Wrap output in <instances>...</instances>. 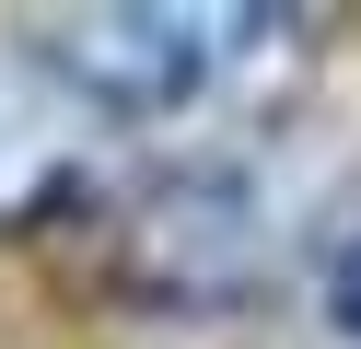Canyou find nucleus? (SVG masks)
Segmentation results:
<instances>
[{
  "label": "nucleus",
  "instance_id": "obj_1",
  "mask_svg": "<svg viewBox=\"0 0 361 349\" xmlns=\"http://www.w3.org/2000/svg\"><path fill=\"white\" fill-rule=\"evenodd\" d=\"M257 35H280V12H59L35 23V70L94 116H175L233 82Z\"/></svg>",
  "mask_w": 361,
  "mask_h": 349
},
{
  "label": "nucleus",
  "instance_id": "obj_2",
  "mask_svg": "<svg viewBox=\"0 0 361 349\" xmlns=\"http://www.w3.org/2000/svg\"><path fill=\"white\" fill-rule=\"evenodd\" d=\"M105 116L82 93H59L35 70V47H0V233L47 221L59 198L82 186V152H94Z\"/></svg>",
  "mask_w": 361,
  "mask_h": 349
},
{
  "label": "nucleus",
  "instance_id": "obj_3",
  "mask_svg": "<svg viewBox=\"0 0 361 349\" xmlns=\"http://www.w3.org/2000/svg\"><path fill=\"white\" fill-rule=\"evenodd\" d=\"M326 302H338V326H350V338H361V245L338 256V279H326Z\"/></svg>",
  "mask_w": 361,
  "mask_h": 349
}]
</instances>
